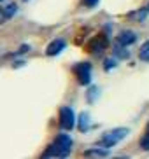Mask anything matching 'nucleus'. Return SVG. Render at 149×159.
<instances>
[{"label": "nucleus", "instance_id": "13", "mask_svg": "<svg viewBox=\"0 0 149 159\" xmlns=\"http://www.w3.org/2000/svg\"><path fill=\"white\" fill-rule=\"evenodd\" d=\"M140 145H142V149L149 150V124L146 126V135H144V138L140 140Z\"/></svg>", "mask_w": 149, "mask_h": 159}, {"label": "nucleus", "instance_id": "8", "mask_svg": "<svg viewBox=\"0 0 149 159\" xmlns=\"http://www.w3.org/2000/svg\"><path fill=\"white\" fill-rule=\"evenodd\" d=\"M89 128H91V122H89V116H88L86 112H83V114L79 116V129L84 133V131H88Z\"/></svg>", "mask_w": 149, "mask_h": 159}, {"label": "nucleus", "instance_id": "7", "mask_svg": "<svg viewBox=\"0 0 149 159\" xmlns=\"http://www.w3.org/2000/svg\"><path fill=\"white\" fill-rule=\"evenodd\" d=\"M135 40H137V35H135V33H133V32H126V30L119 33V35H118V39H116V42H118V44L126 46V47L132 46V44L135 42Z\"/></svg>", "mask_w": 149, "mask_h": 159}, {"label": "nucleus", "instance_id": "1", "mask_svg": "<svg viewBox=\"0 0 149 159\" xmlns=\"http://www.w3.org/2000/svg\"><path fill=\"white\" fill-rule=\"evenodd\" d=\"M72 150V138L69 135H60L53 142L42 157H67Z\"/></svg>", "mask_w": 149, "mask_h": 159}, {"label": "nucleus", "instance_id": "15", "mask_svg": "<svg viewBox=\"0 0 149 159\" xmlns=\"http://www.w3.org/2000/svg\"><path fill=\"white\" fill-rule=\"evenodd\" d=\"M98 2H100V0H83V4L86 5V7H97Z\"/></svg>", "mask_w": 149, "mask_h": 159}, {"label": "nucleus", "instance_id": "11", "mask_svg": "<svg viewBox=\"0 0 149 159\" xmlns=\"http://www.w3.org/2000/svg\"><path fill=\"white\" fill-rule=\"evenodd\" d=\"M16 4H9V5H5L4 7V14H2V18L4 19H9V18H12V14L16 12Z\"/></svg>", "mask_w": 149, "mask_h": 159}, {"label": "nucleus", "instance_id": "3", "mask_svg": "<svg viewBox=\"0 0 149 159\" xmlns=\"http://www.w3.org/2000/svg\"><path fill=\"white\" fill-rule=\"evenodd\" d=\"M107 46H109V39L105 37L103 33H98V35H95V37L86 44V51L91 52V54H100V52H103L107 49Z\"/></svg>", "mask_w": 149, "mask_h": 159}, {"label": "nucleus", "instance_id": "17", "mask_svg": "<svg viewBox=\"0 0 149 159\" xmlns=\"http://www.w3.org/2000/svg\"><path fill=\"white\" fill-rule=\"evenodd\" d=\"M147 12H149V5H147Z\"/></svg>", "mask_w": 149, "mask_h": 159}, {"label": "nucleus", "instance_id": "10", "mask_svg": "<svg viewBox=\"0 0 149 159\" xmlns=\"http://www.w3.org/2000/svg\"><path fill=\"white\" fill-rule=\"evenodd\" d=\"M139 58L142 61H146V63H149V40L142 44V47H140V51H139Z\"/></svg>", "mask_w": 149, "mask_h": 159}, {"label": "nucleus", "instance_id": "9", "mask_svg": "<svg viewBox=\"0 0 149 159\" xmlns=\"http://www.w3.org/2000/svg\"><path fill=\"white\" fill-rule=\"evenodd\" d=\"M84 156H86V157H105V156H109V152H107V150H102L100 147H98V149L86 150V152H84Z\"/></svg>", "mask_w": 149, "mask_h": 159}, {"label": "nucleus", "instance_id": "12", "mask_svg": "<svg viewBox=\"0 0 149 159\" xmlns=\"http://www.w3.org/2000/svg\"><path fill=\"white\" fill-rule=\"evenodd\" d=\"M126 46H121V44H118L116 47H114V52H116V56H119V58H128L130 56V51L128 49H125Z\"/></svg>", "mask_w": 149, "mask_h": 159}, {"label": "nucleus", "instance_id": "16", "mask_svg": "<svg viewBox=\"0 0 149 159\" xmlns=\"http://www.w3.org/2000/svg\"><path fill=\"white\" fill-rule=\"evenodd\" d=\"M97 91H98L97 88H91V91H89V102H93V98H95V94H97Z\"/></svg>", "mask_w": 149, "mask_h": 159}, {"label": "nucleus", "instance_id": "4", "mask_svg": "<svg viewBox=\"0 0 149 159\" xmlns=\"http://www.w3.org/2000/svg\"><path fill=\"white\" fill-rule=\"evenodd\" d=\"M72 70L81 86H88L91 82V65L89 63H77V65H74Z\"/></svg>", "mask_w": 149, "mask_h": 159}, {"label": "nucleus", "instance_id": "14", "mask_svg": "<svg viewBox=\"0 0 149 159\" xmlns=\"http://www.w3.org/2000/svg\"><path fill=\"white\" fill-rule=\"evenodd\" d=\"M105 70H112V68H116V60H111V58H109V60H105Z\"/></svg>", "mask_w": 149, "mask_h": 159}, {"label": "nucleus", "instance_id": "5", "mask_svg": "<svg viewBox=\"0 0 149 159\" xmlns=\"http://www.w3.org/2000/svg\"><path fill=\"white\" fill-rule=\"evenodd\" d=\"M75 126V114L70 107H61L60 108V128L67 131H72Z\"/></svg>", "mask_w": 149, "mask_h": 159}, {"label": "nucleus", "instance_id": "6", "mask_svg": "<svg viewBox=\"0 0 149 159\" xmlns=\"http://www.w3.org/2000/svg\"><path fill=\"white\" fill-rule=\"evenodd\" d=\"M63 49H65V40H63V39H55V40L47 46L46 54H47V56H56V54L61 52Z\"/></svg>", "mask_w": 149, "mask_h": 159}, {"label": "nucleus", "instance_id": "2", "mask_svg": "<svg viewBox=\"0 0 149 159\" xmlns=\"http://www.w3.org/2000/svg\"><path fill=\"white\" fill-rule=\"evenodd\" d=\"M128 133H130V131L126 129V128H116V129H111V131H107V133L102 136V140L98 142V145H102V147H105V149H111V147H114L116 143H119Z\"/></svg>", "mask_w": 149, "mask_h": 159}]
</instances>
